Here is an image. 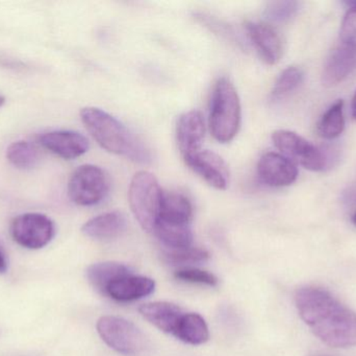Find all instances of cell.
<instances>
[{
    "mask_svg": "<svg viewBox=\"0 0 356 356\" xmlns=\"http://www.w3.org/2000/svg\"><path fill=\"white\" fill-rule=\"evenodd\" d=\"M299 315L314 334L334 348L356 346V314L328 291L299 288L295 295Z\"/></svg>",
    "mask_w": 356,
    "mask_h": 356,
    "instance_id": "6da1fadb",
    "label": "cell"
},
{
    "mask_svg": "<svg viewBox=\"0 0 356 356\" xmlns=\"http://www.w3.org/2000/svg\"><path fill=\"white\" fill-rule=\"evenodd\" d=\"M81 118L92 137L104 150L136 162L146 163L149 160V153L143 144L106 111L87 107L81 109Z\"/></svg>",
    "mask_w": 356,
    "mask_h": 356,
    "instance_id": "7a4b0ae2",
    "label": "cell"
},
{
    "mask_svg": "<svg viewBox=\"0 0 356 356\" xmlns=\"http://www.w3.org/2000/svg\"><path fill=\"white\" fill-rule=\"evenodd\" d=\"M241 125V102L234 84L227 77L218 79L213 87L209 111V129L217 141H232Z\"/></svg>",
    "mask_w": 356,
    "mask_h": 356,
    "instance_id": "3957f363",
    "label": "cell"
},
{
    "mask_svg": "<svg viewBox=\"0 0 356 356\" xmlns=\"http://www.w3.org/2000/svg\"><path fill=\"white\" fill-rule=\"evenodd\" d=\"M163 196L164 192L154 173L141 171L134 176L129 190V206L146 231L154 232L160 217Z\"/></svg>",
    "mask_w": 356,
    "mask_h": 356,
    "instance_id": "277c9868",
    "label": "cell"
},
{
    "mask_svg": "<svg viewBox=\"0 0 356 356\" xmlns=\"http://www.w3.org/2000/svg\"><path fill=\"white\" fill-rule=\"evenodd\" d=\"M100 338L113 350L120 355L135 356L147 347V338L135 324L123 318L106 316L97 322Z\"/></svg>",
    "mask_w": 356,
    "mask_h": 356,
    "instance_id": "5b68a950",
    "label": "cell"
},
{
    "mask_svg": "<svg viewBox=\"0 0 356 356\" xmlns=\"http://www.w3.org/2000/svg\"><path fill=\"white\" fill-rule=\"evenodd\" d=\"M110 190V179L104 169L93 164L79 167L68 182V196L79 206L102 202Z\"/></svg>",
    "mask_w": 356,
    "mask_h": 356,
    "instance_id": "8992f818",
    "label": "cell"
},
{
    "mask_svg": "<svg viewBox=\"0 0 356 356\" xmlns=\"http://www.w3.org/2000/svg\"><path fill=\"white\" fill-rule=\"evenodd\" d=\"M274 146L295 164L312 171H322L327 167V158L320 148L288 130H277L272 134Z\"/></svg>",
    "mask_w": 356,
    "mask_h": 356,
    "instance_id": "52a82bcc",
    "label": "cell"
},
{
    "mask_svg": "<svg viewBox=\"0 0 356 356\" xmlns=\"http://www.w3.org/2000/svg\"><path fill=\"white\" fill-rule=\"evenodd\" d=\"M10 235L19 246L38 250L47 246L56 234L54 222L42 213L29 212L18 215L10 224Z\"/></svg>",
    "mask_w": 356,
    "mask_h": 356,
    "instance_id": "ba28073f",
    "label": "cell"
},
{
    "mask_svg": "<svg viewBox=\"0 0 356 356\" xmlns=\"http://www.w3.org/2000/svg\"><path fill=\"white\" fill-rule=\"evenodd\" d=\"M184 159L193 171L216 189L225 190L229 185L227 164L216 153L200 150Z\"/></svg>",
    "mask_w": 356,
    "mask_h": 356,
    "instance_id": "9c48e42d",
    "label": "cell"
},
{
    "mask_svg": "<svg viewBox=\"0 0 356 356\" xmlns=\"http://www.w3.org/2000/svg\"><path fill=\"white\" fill-rule=\"evenodd\" d=\"M245 27L261 60L268 65L277 64L284 54V41L278 31L261 21H247Z\"/></svg>",
    "mask_w": 356,
    "mask_h": 356,
    "instance_id": "30bf717a",
    "label": "cell"
},
{
    "mask_svg": "<svg viewBox=\"0 0 356 356\" xmlns=\"http://www.w3.org/2000/svg\"><path fill=\"white\" fill-rule=\"evenodd\" d=\"M257 173L261 181L271 187L291 185L298 178L296 164L284 155L266 153L257 163Z\"/></svg>",
    "mask_w": 356,
    "mask_h": 356,
    "instance_id": "8fae6325",
    "label": "cell"
},
{
    "mask_svg": "<svg viewBox=\"0 0 356 356\" xmlns=\"http://www.w3.org/2000/svg\"><path fill=\"white\" fill-rule=\"evenodd\" d=\"M40 144L66 160L79 158L89 150V140L74 131H51L40 136Z\"/></svg>",
    "mask_w": 356,
    "mask_h": 356,
    "instance_id": "7c38bea8",
    "label": "cell"
},
{
    "mask_svg": "<svg viewBox=\"0 0 356 356\" xmlns=\"http://www.w3.org/2000/svg\"><path fill=\"white\" fill-rule=\"evenodd\" d=\"M204 135V118L200 111H188L179 117L177 121V138L178 148L184 158L201 150Z\"/></svg>",
    "mask_w": 356,
    "mask_h": 356,
    "instance_id": "4fadbf2b",
    "label": "cell"
},
{
    "mask_svg": "<svg viewBox=\"0 0 356 356\" xmlns=\"http://www.w3.org/2000/svg\"><path fill=\"white\" fill-rule=\"evenodd\" d=\"M355 70L356 48L342 44L334 48L326 60L322 73V83L326 87L337 86Z\"/></svg>",
    "mask_w": 356,
    "mask_h": 356,
    "instance_id": "5bb4252c",
    "label": "cell"
},
{
    "mask_svg": "<svg viewBox=\"0 0 356 356\" xmlns=\"http://www.w3.org/2000/svg\"><path fill=\"white\" fill-rule=\"evenodd\" d=\"M154 290L156 282L152 278L129 274L113 281L106 290V296L119 302H131L149 296Z\"/></svg>",
    "mask_w": 356,
    "mask_h": 356,
    "instance_id": "9a60e30c",
    "label": "cell"
},
{
    "mask_svg": "<svg viewBox=\"0 0 356 356\" xmlns=\"http://www.w3.org/2000/svg\"><path fill=\"white\" fill-rule=\"evenodd\" d=\"M127 229V219L120 211L102 213L88 221L81 228L87 238L96 240L118 238Z\"/></svg>",
    "mask_w": 356,
    "mask_h": 356,
    "instance_id": "2e32d148",
    "label": "cell"
},
{
    "mask_svg": "<svg viewBox=\"0 0 356 356\" xmlns=\"http://www.w3.org/2000/svg\"><path fill=\"white\" fill-rule=\"evenodd\" d=\"M139 313L159 330L172 334L184 315L180 307L169 302L146 303L139 307Z\"/></svg>",
    "mask_w": 356,
    "mask_h": 356,
    "instance_id": "e0dca14e",
    "label": "cell"
},
{
    "mask_svg": "<svg viewBox=\"0 0 356 356\" xmlns=\"http://www.w3.org/2000/svg\"><path fill=\"white\" fill-rule=\"evenodd\" d=\"M192 217L193 206L184 194L179 192H164L159 217L160 221L175 224H191Z\"/></svg>",
    "mask_w": 356,
    "mask_h": 356,
    "instance_id": "ac0fdd59",
    "label": "cell"
},
{
    "mask_svg": "<svg viewBox=\"0 0 356 356\" xmlns=\"http://www.w3.org/2000/svg\"><path fill=\"white\" fill-rule=\"evenodd\" d=\"M129 274H131V272L127 265L106 261L90 265L87 270V279L97 292L106 295L108 286L113 281Z\"/></svg>",
    "mask_w": 356,
    "mask_h": 356,
    "instance_id": "d6986e66",
    "label": "cell"
},
{
    "mask_svg": "<svg viewBox=\"0 0 356 356\" xmlns=\"http://www.w3.org/2000/svg\"><path fill=\"white\" fill-rule=\"evenodd\" d=\"M173 336L188 345L204 344L209 339L207 322L198 314H184Z\"/></svg>",
    "mask_w": 356,
    "mask_h": 356,
    "instance_id": "ffe728a7",
    "label": "cell"
},
{
    "mask_svg": "<svg viewBox=\"0 0 356 356\" xmlns=\"http://www.w3.org/2000/svg\"><path fill=\"white\" fill-rule=\"evenodd\" d=\"M154 233L171 250L192 247L193 232L190 224L168 223L159 219Z\"/></svg>",
    "mask_w": 356,
    "mask_h": 356,
    "instance_id": "44dd1931",
    "label": "cell"
},
{
    "mask_svg": "<svg viewBox=\"0 0 356 356\" xmlns=\"http://www.w3.org/2000/svg\"><path fill=\"white\" fill-rule=\"evenodd\" d=\"M344 129V102L340 100L324 113L318 123V133L325 139H334L343 133Z\"/></svg>",
    "mask_w": 356,
    "mask_h": 356,
    "instance_id": "7402d4cb",
    "label": "cell"
},
{
    "mask_svg": "<svg viewBox=\"0 0 356 356\" xmlns=\"http://www.w3.org/2000/svg\"><path fill=\"white\" fill-rule=\"evenodd\" d=\"M6 159L17 169H33L39 161V152L31 142L20 140L13 142L6 148Z\"/></svg>",
    "mask_w": 356,
    "mask_h": 356,
    "instance_id": "603a6c76",
    "label": "cell"
},
{
    "mask_svg": "<svg viewBox=\"0 0 356 356\" xmlns=\"http://www.w3.org/2000/svg\"><path fill=\"white\" fill-rule=\"evenodd\" d=\"M305 73L296 66H290L284 69L274 84L271 91L272 100H284L290 95L302 83Z\"/></svg>",
    "mask_w": 356,
    "mask_h": 356,
    "instance_id": "cb8c5ba5",
    "label": "cell"
},
{
    "mask_svg": "<svg viewBox=\"0 0 356 356\" xmlns=\"http://www.w3.org/2000/svg\"><path fill=\"white\" fill-rule=\"evenodd\" d=\"M209 254L207 250L201 248L178 249L167 251L163 254V261L172 265H194L209 261Z\"/></svg>",
    "mask_w": 356,
    "mask_h": 356,
    "instance_id": "d4e9b609",
    "label": "cell"
},
{
    "mask_svg": "<svg viewBox=\"0 0 356 356\" xmlns=\"http://www.w3.org/2000/svg\"><path fill=\"white\" fill-rule=\"evenodd\" d=\"M175 277L180 281L188 284H201V286H218V278L209 272L203 271L195 268H181L175 273Z\"/></svg>",
    "mask_w": 356,
    "mask_h": 356,
    "instance_id": "484cf974",
    "label": "cell"
},
{
    "mask_svg": "<svg viewBox=\"0 0 356 356\" xmlns=\"http://www.w3.org/2000/svg\"><path fill=\"white\" fill-rule=\"evenodd\" d=\"M299 3L296 1H273L268 3L265 15L273 22H286L296 15Z\"/></svg>",
    "mask_w": 356,
    "mask_h": 356,
    "instance_id": "4316f807",
    "label": "cell"
},
{
    "mask_svg": "<svg viewBox=\"0 0 356 356\" xmlns=\"http://www.w3.org/2000/svg\"><path fill=\"white\" fill-rule=\"evenodd\" d=\"M348 12L341 25L340 38L342 44L356 48V2H348Z\"/></svg>",
    "mask_w": 356,
    "mask_h": 356,
    "instance_id": "83f0119b",
    "label": "cell"
},
{
    "mask_svg": "<svg viewBox=\"0 0 356 356\" xmlns=\"http://www.w3.org/2000/svg\"><path fill=\"white\" fill-rule=\"evenodd\" d=\"M8 268V259H6V254H4L3 250H2L1 247H0V274L6 273Z\"/></svg>",
    "mask_w": 356,
    "mask_h": 356,
    "instance_id": "f1b7e54d",
    "label": "cell"
},
{
    "mask_svg": "<svg viewBox=\"0 0 356 356\" xmlns=\"http://www.w3.org/2000/svg\"><path fill=\"white\" fill-rule=\"evenodd\" d=\"M351 111H353V118L356 119V91L351 102Z\"/></svg>",
    "mask_w": 356,
    "mask_h": 356,
    "instance_id": "f546056e",
    "label": "cell"
},
{
    "mask_svg": "<svg viewBox=\"0 0 356 356\" xmlns=\"http://www.w3.org/2000/svg\"><path fill=\"white\" fill-rule=\"evenodd\" d=\"M4 102H6V98L3 96L0 95V107L3 106Z\"/></svg>",
    "mask_w": 356,
    "mask_h": 356,
    "instance_id": "4dcf8cb0",
    "label": "cell"
},
{
    "mask_svg": "<svg viewBox=\"0 0 356 356\" xmlns=\"http://www.w3.org/2000/svg\"><path fill=\"white\" fill-rule=\"evenodd\" d=\"M353 224H355V225L356 226V212L355 213V215H353Z\"/></svg>",
    "mask_w": 356,
    "mask_h": 356,
    "instance_id": "1f68e13d",
    "label": "cell"
}]
</instances>
